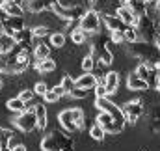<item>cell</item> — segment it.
<instances>
[{"label":"cell","mask_w":160,"mask_h":151,"mask_svg":"<svg viewBox=\"0 0 160 151\" xmlns=\"http://www.w3.org/2000/svg\"><path fill=\"white\" fill-rule=\"evenodd\" d=\"M58 121L63 127L65 133H75L77 129L86 127V116L82 108H67L63 112L58 114Z\"/></svg>","instance_id":"obj_3"},{"label":"cell","mask_w":160,"mask_h":151,"mask_svg":"<svg viewBox=\"0 0 160 151\" xmlns=\"http://www.w3.org/2000/svg\"><path fill=\"white\" fill-rule=\"evenodd\" d=\"M2 86H4V76L0 75V90H2Z\"/></svg>","instance_id":"obj_42"},{"label":"cell","mask_w":160,"mask_h":151,"mask_svg":"<svg viewBox=\"0 0 160 151\" xmlns=\"http://www.w3.org/2000/svg\"><path fill=\"white\" fill-rule=\"evenodd\" d=\"M157 47H158V50H160V36L157 38Z\"/></svg>","instance_id":"obj_43"},{"label":"cell","mask_w":160,"mask_h":151,"mask_svg":"<svg viewBox=\"0 0 160 151\" xmlns=\"http://www.w3.org/2000/svg\"><path fill=\"white\" fill-rule=\"evenodd\" d=\"M112 41H114V43H118V45H121L123 41H127V39H125V30L112 32Z\"/></svg>","instance_id":"obj_37"},{"label":"cell","mask_w":160,"mask_h":151,"mask_svg":"<svg viewBox=\"0 0 160 151\" xmlns=\"http://www.w3.org/2000/svg\"><path fill=\"white\" fill-rule=\"evenodd\" d=\"M99 84V78L95 73H84L82 76L77 78V88H84V90H95Z\"/></svg>","instance_id":"obj_16"},{"label":"cell","mask_w":160,"mask_h":151,"mask_svg":"<svg viewBox=\"0 0 160 151\" xmlns=\"http://www.w3.org/2000/svg\"><path fill=\"white\" fill-rule=\"evenodd\" d=\"M95 107L101 110V112H108V114H114L118 119H125V116H123V110H121L119 107H116L108 97H97L95 99Z\"/></svg>","instance_id":"obj_11"},{"label":"cell","mask_w":160,"mask_h":151,"mask_svg":"<svg viewBox=\"0 0 160 151\" xmlns=\"http://www.w3.org/2000/svg\"><path fill=\"white\" fill-rule=\"evenodd\" d=\"M13 138V131L0 127V151H9V144Z\"/></svg>","instance_id":"obj_23"},{"label":"cell","mask_w":160,"mask_h":151,"mask_svg":"<svg viewBox=\"0 0 160 151\" xmlns=\"http://www.w3.org/2000/svg\"><path fill=\"white\" fill-rule=\"evenodd\" d=\"M60 6H65V8H71V6H78V4H82L80 0H56Z\"/></svg>","instance_id":"obj_39"},{"label":"cell","mask_w":160,"mask_h":151,"mask_svg":"<svg viewBox=\"0 0 160 151\" xmlns=\"http://www.w3.org/2000/svg\"><path fill=\"white\" fill-rule=\"evenodd\" d=\"M102 19H104V26H106L108 32H118V30H125L127 28V24L118 17V13H104Z\"/></svg>","instance_id":"obj_14"},{"label":"cell","mask_w":160,"mask_h":151,"mask_svg":"<svg viewBox=\"0 0 160 151\" xmlns=\"http://www.w3.org/2000/svg\"><path fill=\"white\" fill-rule=\"evenodd\" d=\"M89 136L93 138V140H97V142H101V140H104V136H106V131L99 125V123H95L93 127H89Z\"/></svg>","instance_id":"obj_25"},{"label":"cell","mask_w":160,"mask_h":151,"mask_svg":"<svg viewBox=\"0 0 160 151\" xmlns=\"http://www.w3.org/2000/svg\"><path fill=\"white\" fill-rule=\"evenodd\" d=\"M43 99H45V103H56V101L60 99V95H58L54 90H48V91L45 93V97H43Z\"/></svg>","instance_id":"obj_36"},{"label":"cell","mask_w":160,"mask_h":151,"mask_svg":"<svg viewBox=\"0 0 160 151\" xmlns=\"http://www.w3.org/2000/svg\"><path fill=\"white\" fill-rule=\"evenodd\" d=\"M0 9L8 15V17H24V6L17 0H2L0 2Z\"/></svg>","instance_id":"obj_10"},{"label":"cell","mask_w":160,"mask_h":151,"mask_svg":"<svg viewBox=\"0 0 160 151\" xmlns=\"http://www.w3.org/2000/svg\"><path fill=\"white\" fill-rule=\"evenodd\" d=\"M136 28H138V32H140V41L153 43V41H157V38L160 36V23H157L151 15L140 17Z\"/></svg>","instance_id":"obj_4"},{"label":"cell","mask_w":160,"mask_h":151,"mask_svg":"<svg viewBox=\"0 0 160 151\" xmlns=\"http://www.w3.org/2000/svg\"><path fill=\"white\" fill-rule=\"evenodd\" d=\"M121 110H123V116H125L127 123H132L134 125L143 116V103L142 101H128V103H125L121 107Z\"/></svg>","instance_id":"obj_8"},{"label":"cell","mask_w":160,"mask_h":151,"mask_svg":"<svg viewBox=\"0 0 160 151\" xmlns=\"http://www.w3.org/2000/svg\"><path fill=\"white\" fill-rule=\"evenodd\" d=\"M71 39H73V43H75V45H84V43L88 41V34H86V32L78 26V28H75V30L71 32Z\"/></svg>","instance_id":"obj_26"},{"label":"cell","mask_w":160,"mask_h":151,"mask_svg":"<svg viewBox=\"0 0 160 151\" xmlns=\"http://www.w3.org/2000/svg\"><path fill=\"white\" fill-rule=\"evenodd\" d=\"M8 110L21 114V112H24V110H28V107H26V103L21 97H13V99L8 101Z\"/></svg>","instance_id":"obj_24"},{"label":"cell","mask_w":160,"mask_h":151,"mask_svg":"<svg viewBox=\"0 0 160 151\" xmlns=\"http://www.w3.org/2000/svg\"><path fill=\"white\" fill-rule=\"evenodd\" d=\"M95 93H97V97H108V91H106V86L104 84H97V88H95Z\"/></svg>","instance_id":"obj_38"},{"label":"cell","mask_w":160,"mask_h":151,"mask_svg":"<svg viewBox=\"0 0 160 151\" xmlns=\"http://www.w3.org/2000/svg\"><path fill=\"white\" fill-rule=\"evenodd\" d=\"M34 110H36V117H38V127L39 129H47V125H48V114H47V107L39 103V105H36L34 107Z\"/></svg>","instance_id":"obj_19"},{"label":"cell","mask_w":160,"mask_h":151,"mask_svg":"<svg viewBox=\"0 0 160 151\" xmlns=\"http://www.w3.org/2000/svg\"><path fill=\"white\" fill-rule=\"evenodd\" d=\"M125 39H127L128 43L140 41V32H138V28H136V26H127V28H125Z\"/></svg>","instance_id":"obj_30"},{"label":"cell","mask_w":160,"mask_h":151,"mask_svg":"<svg viewBox=\"0 0 160 151\" xmlns=\"http://www.w3.org/2000/svg\"><path fill=\"white\" fill-rule=\"evenodd\" d=\"M32 30H34V38H39V39H45L47 36H52L50 34V28L47 24H39V26H36Z\"/></svg>","instance_id":"obj_31"},{"label":"cell","mask_w":160,"mask_h":151,"mask_svg":"<svg viewBox=\"0 0 160 151\" xmlns=\"http://www.w3.org/2000/svg\"><path fill=\"white\" fill-rule=\"evenodd\" d=\"M15 47H17V39H15V36L4 34V36L0 38V54H9Z\"/></svg>","instance_id":"obj_18"},{"label":"cell","mask_w":160,"mask_h":151,"mask_svg":"<svg viewBox=\"0 0 160 151\" xmlns=\"http://www.w3.org/2000/svg\"><path fill=\"white\" fill-rule=\"evenodd\" d=\"M9 151H26V148H24V144H21V142H19V144L11 146V148H9Z\"/></svg>","instance_id":"obj_40"},{"label":"cell","mask_w":160,"mask_h":151,"mask_svg":"<svg viewBox=\"0 0 160 151\" xmlns=\"http://www.w3.org/2000/svg\"><path fill=\"white\" fill-rule=\"evenodd\" d=\"M50 45L56 47V49L65 47V34H63V32H52V36H50Z\"/></svg>","instance_id":"obj_28"},{"label":"cell","mask_w":160,"mask_h":151,"mask_svg":"<svg viewBox=\"0 0 160 151\" xmlns=\"http://www.w3.org/2000/svg\"><path fill=\"white\" fill-rule=\"evenodd\" d=\"M82 69H84L86 73H93V71L97 69V60H95L91 54H88V56L82 60Z\"/></svg>","instance_id":"obj_27"},{"label":"cell","mask_w":160,"mask_h":151,"mask_svg":"<svg viewBox=\"0 0 160 151\" xmlns=\"http://www.w3.org/2000/svg\"><path fill=\"white\" fill-rule=\"evenodd\" d=\"M125 4L134 11L136 17H143V15H147V4H145L143 0H127Z\"/></svg>","instance_id":"obj_20"},{"label":"cell","mask_w":160,"mask_h":151,"mask_svg":"<svg viewBox=\"0 0 160 151\" xmlns=\"http://www.w3.org/2000/svg\"><path fill=\"white\" fill-rule=\"evenodd\" d=\"M41 149L43 151H75V140L71 136H67V133L50 131L47 136H43Z\"/></svg>","instance_id":"obj_1"},{"label":"cell","mask_w":160,"mask_h":151,"mask_svg":"<svg viewBox=\"0 0 160 151\" xmlns=\"http://www.w3.org/2000/svg\"><path fill=\"white\" fill-rule=\"evenodd\" d=\"M4 34H6V28H4V26H0V38H2Z\"/></svg>","instance_id":"obj_41"},{"label":"cell","mask_w":160,"mask_h":151,"mask_svg":"<svg viewBox=\"0 0 160 151\" xmlns=\"http://www.w3.org/2000/svg\"><path fill=\"white\" fill-rule=\"evenodd\" d=\"M97 123L106 131V134H119L125 129V125H127V119H118L114 114H108V112H99Z\"/></svg>","instance_id":"obj_6"},{"label":"cell","mask_w":160,"mask_h":151,"mask_svg":"<svg viewBox=\"0 0 160 151\" xmlns=\"http://www.w3.org/2000/svg\"><path fill=\"white\" fill-rule=\"evenodd\" d=\"M52 13L60 19V21H65V23H73V21H80L84 15H86V8L78 4V6H71V8H65V6H60L58 2L52 4Z\"/></svg>","instance_id":"obj_5"},{"label":"cell","mask_w":160,"mask_h":151,"mask_svg":"<svg viewBox=\"0 0 160 151\" xmlns=\"http://www.w3.org/2000/svg\"><path fill=\"white\" fill-rule=\"evenodd\" d=\"M50 49H52V45H48V43H39V45H36L34 47V58L36 60H47V58H50Z\"/></svg>","instance_id":"obj_21"},{"label":"cell","mask_w":160,"mask_h":151,"mask_svg":"<svg viewBox=\"0 0 160 151\" xmlns=\"http://www.w3.org/2000/svg\"><path fill=\"white\" fill-rule=\"evenodd\" d=\"M38 93L34 91V90H21V93H19V97L26 103V107H30V103H34V97H36Z\"/></svg>","instance_id":"obj_32"},{"label":"cell","mask_w":160,"mask_h":151,"mask_svg":"<svg viewBox=\"0 0 160 151\" xmlns=\"http://www.w3.org/2000/svg\"><path fill=\"white\" fill-rule=\"evenodd\" d=\"M4 28H6V34L15 36L17 32H21V30L26 28V21H24V17H8Z\"/></svg>","instance_id":"obj_13"},{"label":"cell","mask_w":160,"mask_h":151,"mask_svg":"<svg viewBox=\"0 0 160 151\" xmlns=\"http://www.w3.org/2000/svg\"><path fill=\"white\" fill-rule=\"evenodd\" d=\"M119 73L118 71H110V73H106V80H104V86H106V91H108V95H112V93H116L118 91V88H119Z\"/></svg>","instance_id":"obj_17"},{"label":"cell","mask_w":160,"mask_h":151,"mask_svg":"<svg viewBox=\"0 0 160 151\" xmlns=\"http://www.w3.org/2000/svg\"><path fill=\"white\" fill-rule=\"evenodd\" d=\"M145 4H151V2H157V0H143Z\"/></svg>","instance_id":"obj_45"},{"label":"cell","mask_w":160,"mask_h":151,"mask_svg":"<svg viewBox=\"0 0 160 151\" xmlns=\"http://www.w3.org/2000/svg\"><path fill=\"white\" fill-rule=\"evenodd\" d=\"M128 52L142 60L143 64H149V65H155L160 60V50L158 47H153V43H147V41H136V43H130L128 47Z\"/></svg>","instance_id":"obj_2"},{"label":"cell","mask_w":160,"mask_h":151,"mask_svg":"<svg viewBox=\"0 0 160 151\" xmlns=\"http://www.w3.org/2000/svg\"><path fill=\"white\" fill-rule=\"evenodd\" d=\"M60 84H62V88L65 90V93H67V95L77 88V80H75L71 75H65L63 78H62V82H60Z\"/></svg>","instance_id":"obj_29"},{"label":"cell","mask_w":160,"mask_h":151,"mask_svg":"<svg viewBox=\"0 0 160 151\" xmlns=\"http://www.w3.org/2000/svg\"><path fill=\"white\" fill-rule=\"evenodd\" d=\"M21 131H24V133H30V131H34L36 127H38V117H36V110L34 108H28V110H24V112H21L17 116V119L13 121Z\"/></svg>","instance_id":"obj_9"},{"label":"cell","mask_w":160,"mask_h":151,"mask_svg":"<svg viewBox=\"0 0 160 151\" xmlns=\"http://www.w3.org/2000/svg\"><path fill=\"white\" fill-rule=\"evenodd\" d=\"M157 88H158V91H160V75H158V80H157Z\"/></svg>","instance_id":"obj_44"},{"label":"cell","mask_w":160,"mask_h":151,"mask_svg":"<svg viewBox=\"0 0 160 151\" xmlns=\"http://www.w3.org/2000/svg\"><path fill=\"white\" fill-rule=\"evenodd\" d=\"M88 91H89V90H84V88H75L69 95H71L73 99H86V97H88Z\"/></svg>","instance_id":"obj_33"},{"label":"cell","mask_w":160,"mask_h":151,"mask_svg":"<svg viewBox=\"0 0 160 151\" xmlns=\"http://www.w3.org/2000/svg\"><path fill=\"white\" fill-rule=\"evenodd\" d=\"M149 119L151 121H160V105H153L149 110Z\"/></svg>","instance_id":"obj_34"},{"label":"cell","mask_w":160,"mask_h":151,"mask_svg":"<svg viewBox=\"0 0 160 151\" xmlns=\"http://www.w3.org/2000/svg\"><path fill=\"white\" fill-rule=\"evenodd\" d=\"M118 17H119L127 26H136V24H138V21H140V17H136V15H134V11H132L127 4H123V6L118 8Z\"/></svg>","instance_id":"obj_15"},{"label":"cell","mask_w":160,"mask_h":151,"mask_svg":"<svg viewBox=\"0 0 160 151\" xmlns=\"http://www.w3.org/2000/svg\"><path fill=\"white\" fill-rule=\"evenodd\" d=\"M78 26L86 34H97L101 30V13L97 9H88L86 15L78 21Z\"/></svg>","instance_id":"obj_7"},{"label":"cell","mask_w":160,"mask_h":151,"mask_svg":"<svg viewBox=\"0 0 160 151\" xmlns=\"http://www.w3.org/2000/svg\"><path fill=\"white\" fill-rule=\"evenodd\" d=\"M127 86H128V90H132V91H147L151 84H149L147 80H143L142 76L136 75V71H132L130 75L127 76Z\"/></svg>","instance_id":"obj_12"},{"label":"cell","mask_w":160,"mask_h":151,"mask_svg":"<svg viewBox=\"0 0 160 151\" xmlns=\"http://www.w3.org/2000/svg\"><path fill=\"white\" fill-rule=\"evenodd\" d=\"M34 91H36L38 95H41V97H45V93L48 91V86H47V82H38V84L34 86Z\"/></svg>","instance_id":"obj_35"},{"label":"cell","mask_w":160,"mask_h":151,"mask_svg":"<svg viewBox=\"0 0 160 151\" xmlns=\"http://www.w3.org/2000/svg\"><path fill=\"white\" fill-rule=\"evenodd\" d=\"M34 67L39 71V73H52L56 69V62L52 58H47V60H36Z\"/></svg>","instance_id":"obj_22"}]
</instances>
